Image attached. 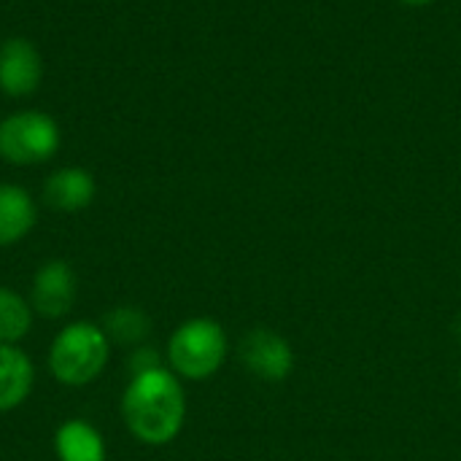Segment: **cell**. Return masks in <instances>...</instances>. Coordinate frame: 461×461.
<instances>
[{
  "instance_id": "7c38bea8",
  "label": "cell",
  "mask_w": 461,
  "mask_h": 461,
  "mask_svg": "<svg viewBox=\"0 0 461 461\" xmlns=\"http://www.w3.org/2000/svg\"><path fill=\"white\" fill-rule=\"evenodd\" d=\"M100 324H103L111 346H119L127 351L140 346V343H149V335H151L149 313L140 305H130V303L108 308V313L103 316Z\"/></svg>"
},
{
  "instance_id": "7a4b0ae2",
  "label": "cell",
  "mask_w": 461,
  "mask_h": 461,
  "mask_svg": "<svg viewBox=\"0 0 461 461\" xmlns=\"http://www.w3.org/2000/svg\"><path fill=\"white\" fill-rule=\"evenodd\" d=\"M111 340L100 321L78 319L68 321L49 343L46 351V367L49 375L68 386V389H84L105 373L111 362Z\"/></svg>"
},
{
  "instance_id": "30bf717a",
  "label": "cell",
  "mask_w": 461,
  "mask_h": 461,
  "mask_svg": "<svg viewBox=\"0 0 461 461\" xmlns=\"http://www.w3.org/2000/svg\"><path fill=\"white\" fill-rule=\"evenodd\" d=\"M35 389V362L22 346H0V413L22 408Z\"/></svg>"
},
{
  "instance_id": "ba28073f",
  "label": "cell",
  "mask_w": 461,
  "mask_h": 461,
  "mask_svg": "<svg viewBox=\"0 0 461 461\" xmlns=\"http://www.w3.org/2000/svg\"><path fill=\"white\" fill-rule=\"evenodd\" d=\"M95 194H97L95 176L78 165L59 167L43 181V203L57 213H78L92 205Z\"/></svg>"
},
{
  "instance_id": "5b68a950",
  "label": "cell",
  "mask_w": 461,
  "mask_h": 461,
  "mask_svg": "<svg viewBox=\"0 0 461 461\" xmlns=\"http://www.w3.org/2000/svg\"><path fill=\"white\" fill-rule=\"evenodd\" d=\"M35 316L46 321L65 319L78 300V276L68 259H46L35 267L27 294Z\"/></svg>"
},
{
  "instance_id": "5bb4252c",
  "label": "cell",
  "mask_w": 461,
  "mask_h": 461,
  "mask_svg": "<svg viewBox=\"0 0 461 461\" xmlns=\"http://www.w3.org/2000/svg\"><path fill=\"white\" fill-rule=\"evenodd\" d=\"M124 365H127L130 375H140V373H151V370L167 367L165 354H162L157 346H151V343H140V346L130 348V354H127V362H124Z\"/></svg>"
},
{
  "instance_id": "9a60e30c",
  "label": "cell",
  "mask_w": 461,
  "mask_h": 461,
  "mask_svg": "<svg viewBox=\"0 0 461 461\" xmlns=\"http://www.w3.org/2000/svg\"><path fill=\"white\" fill-rule=\"evenodd\" d=\"M400 3H405V5H432L438 0H400Z\"/></svg>"
},
{
  "instance_id": "4fadbf2b",
  "label": "cell",
  "mask_w": 461,
  "mask_h": 461,
  "mask_svg": "<svg viewBox=\"0 0 461 461\" xmlns=\"http://www.w3.org/2000/svg\"><path fill=\"white\" fill-rule=\"evenodd\" d=\"M35 324V311L24 294L0 284V346H19Z\"/></svg>"
},
{
  "instance_id": "8992f818",
  "label": "cell",
  "mask_w": 461,
  "mask_h": 461,
  "mask_svg": "<svg viewBox=\"0 0 461 461\" xmlns=\"http://www.w3.org/2000/svg\"><path fill=\"white\" fill-rule=\"evenodd\" d=\"M238 359L254 378L267 384H281L294 370L292 343L270 327L249 330L238 343Z\"/></svg>"
},
{
  "instance_id": "e0dca14e",
  "label": "cell",
  "mask_w": 461,
  "mask_h": 461,
  "mask_svg": "<svg viewBox=\"0 0 461 461\" xmlns=\"http://www.w3.org/2000/svg\"><path fill=\"white\" fill-rule=\"evenodd\" d=\"M459 381H461V373H459Z\"/></svg>"
},
{
  "instance_id": "8fae6325",
  "label": "cell",
  "mask_w": 461,
  "mask_h": 461,
  "mask_svg": "<svg viewBox=\"0 0 461 461\" xmlns=\"http://www.w3.org/2000/svg\"><path fill=\"white\" fill-rule=\"evenodd\" d=\"M57 461H108V446L103 432L86 419H68L54 429Z\"/></svg>"
},
{
  "instance_id": "9c48e42d",
  "label": "cell",
  "mask_w": 461,
  "mask_h": 461,
  "mask_svg": "<svg viewBox=\"0 0 461 461\" xmlns=\"http://www.w3.org/2000/svg\"><path fill=\"white\" fill-rule=\"evenodd\" d=\"M38 224V203L19 184H0V249L22 243Z\"/></svg>"
},
{
  "instance_id": "3957f363",
  "label": "cell",
  "mask_w": 461,
  "mask_h": 461,
  "mask_svg": "<svg viewBox=\"0 0 461 461\" xmlns=\"http://www.w3.org/2000/svg\"><path fill=\"white\" fill-rule=\"evenodd\" d=\"M230 357L227 330L208 316H194L181 321L165 346V362L181 381H208L213 378Z\"/></svg>"
},
{
  "instance_id": "6da1fadb",
  "label": "cell",
  "mask_w": 461,
  "mask_h": 461,
  "mask_svg": "<svg viewBox=\"0 0 461 461\" xmlns=\"http://www.w3.org/2000/svg\"><path fill=\"white\" fill-rule=\"evenodd\" d=\"M186 411L184 381L170 367L130 375L119 400L127 432L149 448L170 446L186 424Z\"/></svg>"
},
{
  "instance_id": "52a82bcc",
  "label": "cell",
  "mask_w": 461,
  "mask_h": 461,
  "mask_svg": "<svg viewBox=\"0 0 461 461\" xmlns=\"http://www.w3.org/2000/svg\"><path fill=\"white\" fill-rule=\"evenodd\" d=\"M43 59L32 41L5 38L0 43V92L8 97H27L41 86Z\"/></svg>"
},
{
  "instance_id": "2e32d148",
  "label": "cell",
  "mask_w": 461,
  "mask_h": 461,
  "mask_svg": "<svg viewBox=\"0 0 461 461\" xmlns=\"http://www.w3.org/2000/svg\"><path fill=\"white\" fill-rule=\"evenodd\" d=\"M456 335H459V340H461V316H459V327H456Z\"/></svg>"
},
{
  "instance_id": "277c9868",
  "label": "cell",
  "mask_w": 461,
  "mask_h": 461,
  "mask_svg": "<svg viewBox=\"0 0 461 461\" xmlns=\"http://www.w3.org/2000/svg\"><path fill=\"white\" fill-rule=\"evenodd\" d=\"M62 146V130L54 116L24 108L0 119V159L16 167L43 165L57 157Z\"/></svg>"
}]
</instances>
